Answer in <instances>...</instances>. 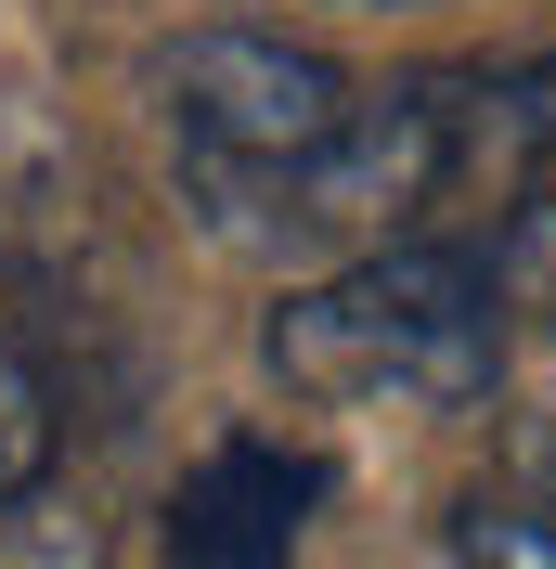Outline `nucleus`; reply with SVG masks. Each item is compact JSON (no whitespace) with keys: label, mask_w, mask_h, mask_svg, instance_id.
Returning a JSON list of instances; mask_svg holds the SVG:
<instances>
[{"label":"nucleus","mask_w":556,"mask_h":569,"mask_svg":"<svg viewBox=\"0 0 556 569\" xmlns=\"http://www.w3.org/2000/svg\"><path fill=\"white\" fill-rule=\"evenodd\" d=\"M453 569H556V518H530V505H466V518H453Z\"/></svg>","instance_id":"nucleus-6"},{"label":"nucleus","mask_w":556,"mask_h":569,"mask_svg":"<svg viewBox=\"0 0 556 569\" xmlns=\"http://www.w3.org/2000/svg\"><path fill=\"white\" fill-rule=\"evenodd\" d=\"M52 479V389H39V362L0 337V505H27Z\"/></svg>","instance_id":"nucleus-4"},{"label":"nucleus","mask_w":556,"mask_h":569,"mask_svg":"<svg viewBox=\"0 0 556 569\" xmlns=\"http://www.w3.org/2000/svg\"><path fill=\"white\" fill-rule=\"evenodd\" d=\"M479 259H492V298H505V311L556 323V181L530 208H505V247H479Z\"/></svg>","instance_id":"nucleus-5"},{"label":"nucleus","mask_w":556,"mask_h":569,"mask_svg":"<svg viewBox=\"0 0 556 569\" xmlns=\"http://www.w3.org/2000/svg\"><path fill=\"white\" fill-rule=\"evenodd\" d=\"M156 117H169V156L195 181V208L220 233L259 247V220L298 169L349 117V78L324 66L311 39H272V27H195L181 52H156Z\"/></svg>","instance_id":"nucleus-2"},{"label":"nucleus","mask_w":556,"mask_h":569,"mask_svg":"<svg viewBox=\"0 0 556 569\" xmlns=\"http://www.w3.org/2000/svg\"><path fill=\"white\" fill-rule=\"evenodd\" d=\"M349 13H401V0H349Z\"/></svg>","instance_id":"nucleus-7"},{"label":"nucleus","mask_w":556,"mask_h":569,"mask_svg":"<svg viewBox=\"0 0 556 569\" xmlns=\"http://www.w3.org/2000/svg\"><path fill=\"white\" fill-rule=\"evenodd\" d=\"M259 362H272L298 401H388V415H453L505 376V298H492V259L466 233H401V247H363L337 272L285 284L272 323H259Z\"/></svg>","instance_id":"nucleus-1"},{"label":"nucleus","mask_w":556,"mask_h":569,"mask_svg":"<svg viewBox=\"0 0 556 569\" xmlns=\"http://www.w3.org/2000/svg\"><path fill=\"white\" fill-rule=\"evenodd\" d=\"M324 505V466L285 440H220L169 492V569H298Z\"/></svg>","instance_id":"nucleus-3"}]
</instances>
